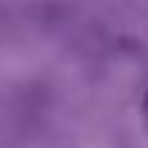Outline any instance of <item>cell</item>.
I'll return each instance as SVG.
<instances>
[{"label":"cell","mask_w":148,"mask_h":148,"mask_svg":"<svg viewBox=\"0 0 148 148\" xmlns=\"http://www.w3.org/2000/svg\"><path fill=\"white\" fill-rule=\"evenodd\" d=\"M143 123H145V131H148V94H145V100H143Z\"/></svg>","instance_id":"cell-1"}]
</instances>
